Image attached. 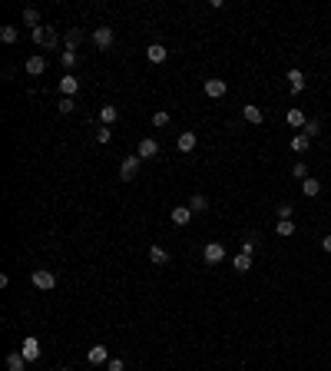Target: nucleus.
<instances>
[{
  "label": "nucleus",
  "instance_id": "f257e3e1",
  "mask_svg": "<svg viewBox=\"0 0 331 371\" xmlns=\"http://www.w3.org/2000/svg\"><path fill=\"white\" fill-rule=\"evenodd\" d=\"M30 37H33V43L47 47V50H53V47H56V33H53V27H47V24H40L37 30H30Z\"/></svg>",
  "mask_w": 331,
  "mask_h": 371
},
{
  "label": "nucleus",
  "instance_id": "f03ea898",
  "mask_svg": "<svg viewBox=\"0 0 331 371\" xmlns=\"http://www.w3.org/2000/svg\"><path fill=\"white\" fill-rule=\"evenodd\" d=\"M139 163H143L139 156H126L123 163H119V176H123V183H129V179H136V172H139Z\"/></svg>",
  "mask_w": 331,
  "mask_h": 371
},
{
  "label": "nucleus",
  "instance_id": "7ed1b4c3",
  "mask_svg": "<svg viewBox=\"0 0 331 371\" xmlns=\"http://www.w3.org/2000/svg\"><path fill=\"white\" fill-rule=\"evenodd\" d=\"M33 285H37L40 292H50V289H56V275L47 272V269H37L33 272Z\"/></svg>",
  "mask_w": 331,
  "mask_h": 371
},
{
  "label": "nucleus",
  "instance_id": "20e7f679",
  "mask_svg": "<svg viewBox=\"0 0 331 371\" xmlns=\"http://www.w3.org/2000/svg\"><path fill=\"white\" fill-rule=\"evenodd\" d=\"M202 255H206V265H219L225 258V246L222 242H206V252H202Z\"/></svg>",
  "mask_w": 331,
  "mask_h": 371
},
{
  "label": "nucleus",
  "instance_id": "39448f33",
  "mask_svg": "<svg viewBox=\"0 0 331 371\" xmlns=\"http://www.w3.org/2000/svg\"><path fill=\"white\" fill-rule=\"evenodd\" d=\"M136 156H139V159H156V156H159V143H156L152 136L139 139V149H136Z\"/></svg>",
  "mask_w": 331,
  "mask_h": 371
},
{
  "label": "nucleus",
  "instance_id": "423d86ee",
  "mask_svg": "<svg viewBox=\"0 0 331 371\" xmlns=\"http://www.w3.org/2000/svg\"><path fill=\"white\" fill-rule=\"evenodd\" d=\"M113 40H116V37H113V27H96L93 43L100 47V50H109V47H113Z\"/></svg>",
  "mask_w": 331,
  "mask_h": 371
},
{
  "label": "nucleus",
  "instance_id": "0eeeda50",
  "mask_svg": "<svg viewBox=\"0 0 331 371\" xmlns=\"http://www.w3.org/2000/svg\"><path fill=\"white\" fill-rule=\"evenodd\" d=\"M86 361H90V365H106V361H109L106 345H93V348L86 352Z\"/></svg>",
  "mask_w": 331,
  "mask_h": 371
},
{
  "label": "nucleus",
  "instance_id": "6e6552de",
  "mask_svg": "<svg viewBox=\"0 0 331 371\" xmlns=\"http://www.w3.org/2000/svg\"><path fill=\"white\" fill-rule=\"evenodd\" d=\"M20 355H24L27 361H37V358H40V341H37V338H24V345H20Z\"/></svg>",
  "mask_w": 331,
  "mask_h": 371
},
{
  "label": "nucleus",
  "instance_id": "1a4fd4ad",
  "mask_svg": "<svg viewBox=\"0 0 331 371\" xmlns=\"http://www.w3.org/2000/svg\"><path fill=\"white\" fill-rule=\"evenodd\" d=\"M225 90H229V86H225V80H206V96H209V100H222Z\"/></svg>",
  "mask_w": 331,
  "mask_h": 371
},
{
  "label": "nucleus",
  "instance_id": "9d476101",
  "mask_svg": "<svg viewBox=\"0 0 331 371\" xmlns=\"http://www.w3.org/2000/svg\"><path fill=\"white\" fill-rule=\"evenodd\" d=\"M285 80H288V86H292V93H301V90H305V73H301V70H288Z\"/></svg>",
  "mask_w": 331,
  "mask_h": 371
},
{
  "label": "nucleus",
  "instance_id": "9b49d317",
  "mask_svg": "<svg viewBox=\"0 0 331 371\" xmlns=\"http://www.w3.org/2000/svg\"><path fill=\"white\" fill-rule=\"evenodd\" d=\"M169 219H172L175 226H189V219H192V209H189V206H175L172 212H169Z\"/></svg>",
  "mask_w": 331,
  "mask_h": 371
},
{
  "label": "nucleus",
  "instance_id": "f8f14e48",
  "mask_svg": "<svg viewBox=\"0 0 331 371\" xmlns=\"http://www.w3.org/2000/svg\"><path fill=\"white\" fill-rule=\"evenodd\" d=\"M146 57H149V63H166V60H169V50H166L163 43H149Z\"/></svg>",
  "mask_w": 331,
  "mask_h": 371
},
{
  "label": "nucleus",
  "instance_id": "ddd939ff",
  "mask_svg": "<svg viewBox=\"0 0 331 371\" xmlns=\"http://www.w3.org/2000/svg\"><path fill=\"white\" fill-rule=\"evenodd\" d=\"M76 90H80V80H76L73 73H67V76L60 80V93H63V96H76Z\"/></svg>",
  "mask_w": 331,
  "mask_h": 371
},
{
  "label": "nucleus",
  "instance_id": "4468645a",
  "mask_svg": "<svg viewBox=\"0 0 331 371\" xmlns=\"http://www.w3.org/2000/svg\"><path fill=\"white\" fill-rule=\"evenodd\" d=\"M285 123L288 126H295V129H305V126H308V120H305V113H301V110H288V113H285Z\"/></svg>",
  "mask_w": 331,
  "mask_h": 371
},
{
  "label": "nucleus",
  "instance_id": "2eb2a0df",
  "mask_svg": "<svg viewBox=\"0 0 331 371\" xmlns=\"http://www.w3.org/2000/svg\"><path fill=\"white\" fill-rule=\"evenodd\" d=\"M27 365H30V361H27L20 352H10V355H7V371H24Z\"/></svg>",
  "mask_w": 331,
  "mask_h": 371
},
{
  "label": "nucleus",
  "instance_id": "dca6fc26",
  "mask_svg": "<svg viewBox=\"0 0 331 371\" xmlns=\"http://www.w3.org/2000/svg\"><path fill=\"white\" fill-rule=\"evenodd\" d=\"M318 192H321V183H318L315 176H308L305 183H301V195H308V199H315Z\"/></svg>",
  "mask_w": 331,
  "mask_h": 371
},
{
  "label": "nucleus",
  "instance_id": "f3484780",
  "mask_svg": "<svg viewBox=\"0 0 331 371\" xmlns=\"http://www.w3.org/2000/svg\"><path fill=\"white\" fill-rule=\"evenodd\" d=\"M43 70H47V60L40 57V53H37V57H30V60H27V73H30V76H40Z\"/></svg>",
  "mask_w": 331,
  "mask_h": 371
},
{
  "label": "nucleus",
  "instance_id": "a211bd4d",
  "mask_svg": "<svg viewBox=\"0 0 331 371\" xmlns=\"http://www.w3.org/2000/svg\"><path fill=\"white\" fill-rule=\"evenodd\" d=\"M149 262L152 265H166L169 262V252L163 246H149Z\"/></svg>",
  "mask_w": 331,
  "mask_h": 371
},
{
  "label": "nucleus",
  "instance_id": "6ab92c4d",
  "mask_svg": "<svg viewBox=\"0 0 331 371\" xmlns=\"http://www.w3.org/2000/svg\"><path fill=\"white\" fill-rule=\"evenodd\" d=\"M80 43H83V30L80 27H70L67 30V50H76Z\"/></svg>",
  "mask_w": 331,
  "mask_h": 371
},
{
  "label": "nucleus",
  "instance_id": "aec40b11",
  "mask_svg": "<svg viewBox=\"0 0 331 371\" xmlns=\"http://www.w3.org/2000/svg\"><path fill=\"white\" fill-rule=\"evenodd\" d=\"M195 143H199V139H195V133H179V152H192Z\"/></svg>",
  "mask_w": 331,
  "mask_h": 371
},
{
  "label": "nucleus",
  "instance_id": "412c9836",
  "mask_svg": "<svg viewBox=\"0 0 331 371\" xmlns=\"http://www.w3.org/2000/svg\"><path fill=\"white\" fill-rule=\"evenodd\" d=\"M116 120H119V110L116 106H100V123L103 126H113Z\"/></svg>",
  "mask_w": 331,
  "mask_h": 371
},
{
  "label": "nucleus",
  "instance_id": "4be33fe9",
  "mask_svg": "<svg viewBox=\"0 0 331 371\" xmlns=\"http://www.w3.org/2000/svg\"><path fill=\"white\" fill-rule=\"evenodd\" d=\"M275 232L281 235V239H292V235H295V222H292V219H278Z\"/></svg>",
  "mask_w": 331,
  "mask_h": 371
},
{
  "label": "nucleus",
  "instance_id": "5701e85b",
  "mask_svg": "<svg viewBox=\"0 0 331 371\" xmlns=\"http://www.w3.org/2000/svg\"><path fill=\"white\" fill-rule=\"evenodd\" d=\"M242 116H245V120H249V123H262L265 120V113H262V110H258V106H242Z\"/></svg>",
  "mask_w": 331,
  "mask_h": 371
},
{
  "label": "nucleus",
  "instance_id": "b1692460",
  "mask_svg": "<svg viewBox=\"0 0 331 371\" xmlns=\"http://www.w3.org/2000/svg\"><path fill=\"white\" fill-rule=\"evenodd\" d=\"M308 146H312V136H308V133H298V136L292 139V149H295V152H305Z\"/></svg>",
  "mask_w": 331,
  "mask_h": 371
},
{
  "label": "nucleus",
  "instance_id": "393cba45",
  "mask_svg": "<svg viewBox=\"0 0 331 371\" xmlns=\"http://www.w3.org/2000/svg\"><path fill=\"white\" fill-rule=\"evenodd\" d=\"M24 24L33 27V30L40 27V10H37V7H27V10H24Z\"/></svg>",
  "mask_w": 331,
  "mask_h": 371
},
{
  "label": "nucleus",
  "instance_id": "a878e982",
  "mask_svg": "<svg viewBox=\"0 0 331 371\" xmlns=\"http://www.w3.org/2000/svg\"><path fill=\"white\" fill-rule=\"evenodd\" d=\"M232 265H235V272H249V269H252V255H245V252H238V255L232 258Z\"/></svg>",
  "mask_w": 331,
  "mask_h": 371
},
{
  "label": "nucleus",
  "instance_id": "bb28decb",
  "mask_svg": "<svg viewBox=\"0 0 331 371\" xmlns=\"http://www.w3.org/2000/svg\"><path fill=\"white\" fill-rule=\"evenodd\" d=\"M0 40H4V43H17V27H13V24L0 27Z\"/></svg>",
  "mask_w": 331,
  "mask_h": 371
},
{
  "label": "nucleus",
  "instance_id": "cd10ccee",
  "mask_svg": "<svg viewBox=\"0 0 331 371\" xmlns=\"http://www.w3.org/2000/svg\"><path fill=\"white\" fill-rule=\"evenodd\" d=\"M206 206H209L206 195H192V199H189V209H192V212H206Z\"/></svg>",
  "mask_w": 331,
  "mask_h": 371
},
{
  "label": "nucleus",
  "instance_id": "c85d7f7f",
  "mask_svg": "<svg viewBox=\"0 0 331 371\" xmlns=\"http://www.w3.org/2000/svg\"><path fill=\"white\" fill-rule=\"evenodd\" d=\"M152 126H156V129L169 126V113H166V110H156V113H152Z\"/></svg>",
  "mask_w": 331,
  "mask_h": 371
},
{
  "label": "nucleus",
  "instance_id": "c756f323",
  "mask_svg": "<svg viewBox=\"0 0 331 371\" xmlns=\"http://www.w3.org/2000/svg\"><path fill=\"white\" fill-rule=\"evenodd\" d=\"M60 60H63V67H67V70H73V67H76V60H80V57H76V50H67V53H63Z\"/></svg>",
  "mask_w": 331,
  "mask_h": 371
},
{
  "label": "nucleus",
  "instance_id": "7c9ffc66",
  "mask_svg": "<svg viewBox=\"0 0 331 371\" xmlns=\"http://www.w3.org/2000/svg\"><path fill=\"white\" fill-rule=\"evenodd\" d=\"M56 110H60V113H73V110H76L73 96H63V100H60V106H56Z\"/></svg>",
  "mask_w": 331,
  "mask_h": 371
},
{
  "label": "nucleus",
  "instance_id": "2f4dec72",
  "mask_svg": "<svg viewBox=\"0 0 331 371\" xmlns=\"http://www.w3.org/2000/svg\"><path fill=\"white\" fill-rule=\"evenodd\" d=\"M292 176H295V179H301V183H305V179H308V166H305V163H295Z\"/></svg>",
  "mask_w": 331,
  "mask_h": 371
},
{
  "label": "nucleus",
  "instance_id": "473e14b6",
  "mask_svg": "<svg viewBox=\"0 0 331 371\" xmlns=\"http://www.w3.org/2000/svg\"><path fill=\"white\" fill-rule=\"evenodd\" d=\"M109 139H113V133H109V126H100V133H96V143H109Z\"/></svg>",
  "mask_w": 331,
  "mask_h": 371
},
{
  "label": "nucleus",
  "instance_id": "72a5a7b5",
  "mask_svg": "<svg viewBox=\"0 0 331 371\" xmlns=\"http://www.w3.org/2000/svg\"><path fill=\"white\" fill-rule=\"evenodd\" d=\"M318 129H321V123H318V120H308V126H305L301 133H308V136H318Z\"/></svg>",
  "mask_w": 331,
  "mask_h": 371
},
{
  "label": "nucleus",
  "instance_id": "f704fd0d",
  "mask_svg": "<svg viewBox=\"0 0 331 371\" xmlns=\"http://www.w3.org/2000/svg\"><path fill=\"white\" fill-rule=\"evenodd\" d=\"M292 212H295V209L288 206V202H281V206H278V219H292Z\"/></svg>",
  "mask_w": 331,
  "mask_h": 371
},
{
  "label": "nucleus",
  "instance_id": "c9c22d12",
  "mask_svg": "<svg viewBox=\"0 0 331 371\" xmlns=\"http://www.w3.org/2000/svg\"><path fill=\"white\" fill-rule=\"evenodd\" d=\"M242 252H245V255H255V239H252V235L242 242Z\"/></svg>",
  "mask_w": 331,
  "mask_h": 371
},
{
  "label": "nucleus",
  "instance_id": "e433bc0d",
  "mask_svg": "<svg viewBox=\"0 0 331 371\" xmlns=\"http://www.w3.org/2000/svg\"><path fill=\"white\" fill-rule=\"evenodd\" d=\"M106 371H123V358H109L106 361Z\"/></svg>",
  "mask_w": 331,
  "mask_h": 371
},
{
  "label": "nucleus",
  "instance_id": "4c0bfd02",
  "mask_svg": "<svg viewBox=\"0 0 331 371\" xmlns=\"http://www.w3.org/2000/svg\"><path fill=\"white\" fill-rule=\"evenodd\" d=\"M321 249H325V252H331V235H325V239H321Z\"/></svg>",
  "mask_w": 331,
  "mask_h": 371
},
{
  "label": "nucleus",
  "instance_id": "58836bf2",
  "mask_svg": "<svg viewBox=\"0 0 331 371\" xmlns=\"http://www.w3.org/2000/svg\"><path fill=\"white\" fill-rule=\"evenodd\" d=\"M60 371H70V368H60Z\"/></svg>",
  "mask_w": 331,
  "mask_h": 371
}]
</instances>
